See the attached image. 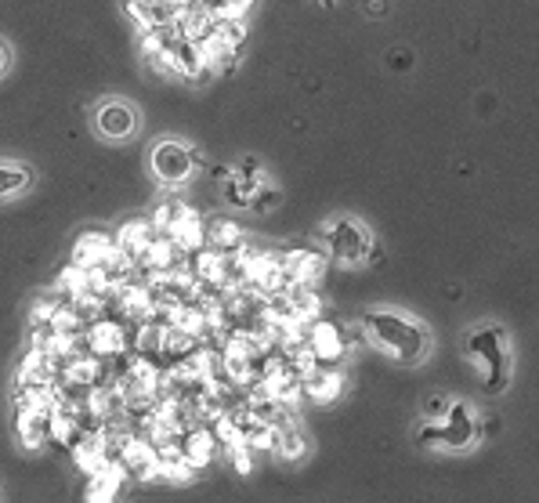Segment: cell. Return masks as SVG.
<instances>
[{
  "label": "cell",
  "instance_id": "2",
  "mask_svg": "<svg viewBox=\"0 0 539 503\" xmlns=\"http://www.w3.org/2000/svg\"><path fill=\"white\" fill-rule=\"evenodd\" d=\"M196 152L189 149L185 142H178V138H163V142H156V149H152V174H156V181H163L167 189H178V185H185V181L192 178V171H196Z\"/></svg>",
  "mask_w": 539,
  "mask_h": 503
},
{
  "label": "cell",
  "instance_id": "4",
  "mask_svg": "<svg viewBox=\"0 0 539 503\" xmlns=\"http://www.w3.org/2000/svg\"><path fill=\"white\" fill-rule=\"evenodd\" d=\"M326 232H330V236H326L330 254L337 257V261H344V265H362V261L369 257V243H373V239H369L355 221H348V218L330 221Z\"/></svg>",
  "mask_w": 539,
  "mask_h": 503
},
{
  "label": "cell",
  "instance_id": "10",
  "mask_svg": "<svg viewBox=\"0 0 539 503\" xmlns=\"http://www.w3.org/2000/svg\"><path fill=\"white\" fill-rule=\"evenodd\" d=\"M167 236H171V243L178 250H203L207 247V228H203V221H199L196 210H189V207L181 210V218L167 228Z\"/></svg>",
  "mask_w": 539,
  "mask_h": 503
},
{
  "label": "cell",
  "instance_id": "6",
  "mask_svg": "<svg viewBox=\"0 0 539 503\" xmlns=\"http://www.w3.org/2000/svg\"><path fill=\"white\" fill-rule=\"evenodd\" d=\"M438 431H442V446L449 449H467L478 438V424L464 402H449L445 417L438 420Z\"/></svg>",
  "mask_w": 539,
  "mask_h": 503
},
{
  "label": "cell",
  "instance_id": "14",
  "mask_svg": "<svg viewBox=\"0 0 539 503\" xmlns=\"http://www.w3.org/2000/svg\"><path fill=\"white\" fill-rule=\"evenodd\" d=\"M33 185V171L22 163H0V200H11Z\"/></svg>",
  "mask_w": 539,
  "mask_h": 503
},
{
  "label": "cell",
  "instance_id": "3",
  "mask_svg": "<svg viewBox=\"0 0 539 503\" xmlns=\"http://www.w3.org/2000/svg\"><path fill=\"white\" fill-rule=\"evenodd\" d=\"M467 348H471L474 359L489 366V391H500L507 384V370H511V352L503 348V333L492 330V326L489 330H474Z\"/></svg>",
  "mask_w": 539,
  "mask_h": 503
},
{
  "label": "cell",
  "instance_id": "8",
  "mask_svg": "<svg viewBox=\"0 0 539 503\" xmlns=\"http://www.w3.org/2000/svg\"><path fill=\"white\" fill-rule=\"evenodd\" d=\"M344 388V377L341 373L326 370V362H315L312 370L301 373V391L304 395H312L315 402H333L341 395Z\"/></svg>",
  "mask_w": 539,
  "mask_h": 503
},
{
  "label": "cell",
  "instance_id": "9",
  "mask_svg": "<svg viewBox=\"0 0 539 503\" xmlns=\"http://www.w3.org/2000/svg\"><path fill=\"white\" fill-rule=\"evenodd\" d=\"M152 236H156V228H152V221H127V225L116 232V250H120L131 265H138L145 254V247L152 243Z\"/></svg>",
  "mask_w": 539,
  "mask_h": 503
},
{
  "label": "cell",
  "instance_id": "5",
  "mask_svg": "<svg viewBox=\"0 0 539 503\" xmlns=\"http://www.w3.org/2000/svg\"><path fill=\"white\" fill-rule=\"evenodd\" d=\"M95 127L109 142H123V138H131V134L138 131V113H134L127 102H120V98H109V102L98 105Z\"/></svg>",
  "mask_w": 539,
  "mask_h": 503
},
{
  "label": "cell",
  "instance_id": "11",
  "mask_svg": "<svg viewBox=\"0 0 539 503\" xmlns=\"http://www.w3.org/2000/svg\"><path fill=\"white\" fill-rule=\"evenodd\" d=\"M308 344H312L315 362H326V366L344 355V337L333 323H315L312 330H308Z\"/></svg>",
  "mask_w": 539,
  "mask_h": 503
},
{
  "label": "cell",
  "instance_id": "7",
  "mask_svg": "<svg viewBox=\"0 0 539 503\" xmlns=\"http://www.w3.org/2000/svg\"><path fill=\"white\" fill-rule=\"evenodd\" d=\"M87 352H95L98 359L127 352V330L123 323H109V319H95L87 330Z\"/></svg>",
  "mask_w": 539,
  "mask_h": 503
},
{
  "label": "cell",
  "instance_id": "19",
  "mask_svg": "<svg viewBox=\"0 0 539 503\" xmlns=\"http://www.w3.org/2000/svg\"><path fill=\"white\" fill-rule=\"evenodd\" d=\"M445 409H449V402H445V399H431V402H427V417H431V420H442Z\"/></svg>",
  "mask_w": 539,
  "mask_h": 503
},
{
  "label": "cell",
  "instance_id": "1",
  "mask_svg": "<svg viewBox=\"0 0 539 503\" xmlns=\"http://www.w3.org/2000/svg\"><path fill=\"white\" fill-rule=\"evenodd\" d=\"M366 330L373 337L380 352L391 355V359H402V362H417L427 348V333L420 330L413 319L406 315H395V312H369L366 315Z\"/></svg>",
  "mask_w": 539,
  "mask_h": 503
},
{
  "label": "cell",
  "instance_id": "13",
  "mask_svg": "<svg viewBox=\"0 0 539 503\" xmlns=\"http://www.w3.org/2000/svg\"><path fill=\"white\" fill-rule=\"evenodd\" d=\"M207 243H210L214 250H218L221 257H225V254H236V250H243V232H239L236 221L218 218L214 225L207 228Z\"/></svg>",
  "mask_w": 539,
  "mask_h": 503
},
{
  "label": "cell",
  "instance_id": "12",
  "mask_svg": "<svg viewBox=\"0 0 539 503\" xmlns=\"http://www.w3.org/2000/svg\"><path fill=\"white\" fill-rule=\"evenodd\" d=\"M116 243L109 236H98V232H87V236L76 239V247H73V265L80 268H102L105 265V257L113 254Z\"/></svg>",
  "mask_w": 539,
  "mask_h": 503
},
{
  "label": "cell",
  "instance_id": "18",
  "mask_svg": "<svg viewBox=\"0 0 539 503\" xmlns=\"http://www.w3.org/2000/svg\"><path fill=\"white\" fill-rule=\"evenodd\" d=\"M420 442H424V446H438V442H442V431H438V424H427V428L420 431Z\"/></svg>",
  "mask_w": 539,
  "mask_h": 503
},
{
  "label": "cell",
  "instance_id": "15",
  "mask_svg": "<svg viewBox=\"0 0 539 503\" xmlns=\"http://www.w3.org/2000/svg\"><path fill=\"white\" fill-rule=\"evenodd\" d=\"M181 453L189 456V460H192L196 467H207L210 456H214V435H207V431H192V435L185 438Z\"/></svg>",
  "mask_w": 539,
  "mask_h": 503
},
{
  "label": "cell",
  "instance_id": "20",
  "mask_svg": "<svg viewBox=\"0 0 539 503\" xmlns=\"http://www.w3.org/2000/svg\"><path fill=\"white\" fill-rule=\"evenodd\" d=\"M8 48H4V40H0V76H4V69H8Z\"/></svg>",
  "mask_w": 539,
  "mask_h": 503
},
{
  "label": "cell",
  "instance_id": "17",
  "mask_svg": "<svg viewBox=\"0 0 539 503\" xmlns=\"http://www.w3.org/2000/svg\"><path fill=\"white\" fill-rule=\"evenodd\" d=\"M58 312V301L55 297H40L37 301V308H33V315H29V323L33 326H44V323H51V315Z\"/></svg>",
  "mask_w": 539,
  "mask_h": 503
},
{
  "label": "cell",
  "instance_id": "16",
  "mask_svg": "<svg viewBox=\"0 0 539 503\" xmlns=\"http://www.w3.org/2000/svg\"><path fill=\"white\" fill-rule=\"evenodd\" d=\"M250 0H207L210 19H243Z\"/></svg>",
  "mask_w": 539,
  "mask_h": 503
}]
</instances>
